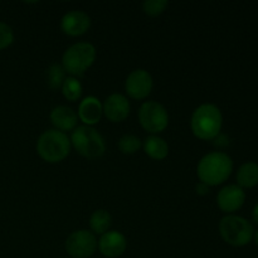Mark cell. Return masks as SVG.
<instances>
[{"instance_id": "1", "label": "cell", "mask_w": 258, "mask_h": 258, "mask_svg": "<svg viewBox=\"0 0 258 258\" xmlns=\"http://www.w3.org/2000/svg\"><path fill=\"white\" fill-rule=\"evenodd\" d=\"M233 171V161L231 156L222 151H212L199 160L197 175L199 181L208 186H216L224 183Z\"/></svg>"}, {"instance_id": "2", "label": "cell", "mask_w": 258, "mask_h": 258, "mask_svg": "<svg viewBox=\"0 0 258 258\" xmlns=\"http://www.w3.org/2000/svg\"><path fill=\"white\" fill-rule=\"evenodd\" d=\"M223 116L218 106L203 103L194 110L190 118V127L194 136L201 140H214L221 134Z\"/></svg>"}, {"instance_id": "3", "label": "cell", "mask_w": 258, "mask_h": 258, "mask_svg": "<svg viewBox=\"0 0 258 258\" xmlns=\"http://www.w3.org/2000/svg\"><path fill=\"white\" fill-rule=\"evenodd\" d=\"M37 153L44 161L60 163L71 153V140L67 134L55 128L45 130L37 140Z\"/></svg>"}, {"instance_id": "4", "label": "cell", "mask_w": 258, "mask_h": 258, "mask_svg": "<svg viewBox=\"0 0 258 258\" xmlns=\"http://www.w3.org/2000/svg\"><path fill=\"white\" fill-rule=\"evenodd\" d=\"M71 145L80 155L87 159H98L106 151V143L103 136L92 126L81 125L72 131Z\"/></svg>"}, {"instance_id": "5", "label": "cell", "mask_w": 258, "mask_h": 258, "mask_svg": "<svg viewBox=\"0 0 258 258\" xmlns=\"http://www.w3.org/2000/svg\"><path fill=\"white\" fill-rule=\"evenodd\" d=\"M219 234L229 246L243 247L253 239L254 229L251 222L243 217L228 214L219 222Z\"/></svg>"}, {"instance_id": "6", "label": "cell", "mask_w": 258, "mask_h": 258, "mask_svg": "<svg viewBox=\"0 0 258 258\" xmlns=\"http://www.w3.org/2000/svg\"><path fill=\"white\" fill-rule=\"evenodd\" d=\"M96 55H97L96 48L91 43H75L63 53L62 67L73 77L81 76L95 63Z\"/></svg>"}, {"instance_id": "7", "label": "cell", "mask_w": 258, "mask_h": 258, "mask_svg": "<svg viewBox=\"0 0 258 258\" xmlns=\"http://www.w3.org/2000/svg\"><path fill=\"white\" fill-rule=\"evenodd\" d=\"M141 127L151 135L160 134L168 127L169 113L161 103L156 101H146L141 105L138 113Z\"/></svg>"}, {"instance_id": "8", "label": "cell", "mask_w": 258, "mask_h": 258, "mask_svg": "<svg viewBox=\"0 0 258 258\" xmlns=\"http://www.w3.org/2000/svg\"><path fill=\"white\" fill-rule=\"evenodd\" d=\"M97 247L98 241L95 233L87 229L72 232L64 243L66 252L71 258H90L97 251Z\"/></svg>"}, {"instance_id": "9", "label": "cell", "mask_w": 258, "mask_h": 258, "mask_svg": "<svg viewBox=\"0 0 258 258\" xmlns=\"http://www.w3.org/2000/svg\"><path fill=\"white\" fill-rule=\"evenodd\" d=\"M153 77L145 70H134L125 81V91L134 100H144L153 90Z\"/></svg>"}, {"instance_id": "10", "label": "cell", "mask_w": 258, "mask_h": 258, "mask_svg": "<svg viewBox=\"0 0 258 258\" xmlns=\"http://www.w3.org/2000/svg\"><path fill=\"white\" fill-rule=\"evenodd\" d=\"M246 201L244 190L237 184H229L222 188L217 194V206L224 213H233L243 206Z\"/></svg>"}, {"instance_id": "11", "label": "cell", "mask_w": 258, "mask_h": 258, "mask_svg": "<svg viewBox=\"0 0 258 258\" xmlns=\"http://www.w3.org/2000/svg\"><path fill=\"white\" fill-rule=\"evenodd\" d=\"M91 28V18L83 10H71L60 19V29L70 37H80Z\"/></svg>"}, {"instance_id": "12", "label": "cell", "mask_w": 258, "mask_h": 258, "mask_svg": "<svg viewBox=\"0 0 258 258\" xmlns=\"http://www.w3.org/2000/svg\"><path fill=\"white\" fill-rule=\"evenodd\" d=\"M103 115L111 122H122L130 115L131 106L127 97L121 93H112L102 103Z\"/></svg>"}, {"instance_id": "13", "label": "cell", "mask_w": 258, "mask_h": 258, "mask_svg": "<svg viewBox=\"0 0 258 258\" xmlns=\"http://www.w3.org/2000/svg\"><path fill=\"white\" fill-rule=\"evenodd\" d=\"M98 251L107 258H117L125 253L127 248L126 237L118 231H108L98 239Z\"/></svg>"}, {"instance_id": "14", "label": "cell", "mask_w": 258, "mask_h": 258, "mask_svg": "<svg viewBox=\"0 0 258 258\" xmlns=\"http://www.w3.org/2000/svg\"><path fill=\"white\" fill-rule=\"evenodd\" d=\"M103 107L101 101L95 96H87L83 98L78 106V118L86 126H93L102 118Z\"/></svg>"}, {"instance_id": "15", "label": "cell", "mask_w": 258, "mask_h": 258, "mask_svg": "<svg viewBox=\"0 0 258 258\" xmlns=\"http://www.w3.org/2000/svg\"><path fill=\"white\" fill-rule=\"evenodd\" d=\"M50 122L55 130L67 133L73 131L78 125V116L75 111L68 106H57L50 111Z\"/></svg>"}, {"instance_id": "16", "label": "cell", "mask_w": 258, "mask_h": 258, "mask_svg": "<svg viewBox=\"0 0 258 258\" xmlns=\"http://www.w3.org/2000/svg\"><path fill=\"white\" fill-rule=\"evenodd\" d=\"M143 146L146 155L154 160H164L169 155L168 143L158 135L148 136L144 141Z\"/></svg>"}, {"instance_id": "17", "label": "cell", "mask_w": 258, "mask_h": 258, "mask_svg": "<svg viewBox=\"0 0 258 258\" xmlns=\"http://www.w3.org/2000/svg\"><path fill=\"white\" fill-rule=\"evenodd\" d=\"M237 185L243 188H254L258 185V164L248 161L239 166L237 171Z\"/></svg>"}, {"instance_id": "18", "label": "cell", "mask_w": 258, "mask_h": 258, "mask_svg": "<svg viewBox=\"0 0 258 258\" xmlns=\"http://www.w3.org/2000/svg\"><path fill=\"white\" fill-rule=\"evenodd\" d=\"M112 224V217L106 209H97L91 214L90 227L92 229V233L95 234H105L110 231V227Z\"/></svg>"}, {"instance_id": "19", "label": "cell", "mask_w": 258, "mask_h": 258, "mask_svg": "<svg viewBox=\"0 0 258 258\" xmlns=\"http://www.w3.org/2000/svg\"><path fill=\"white\" fill-rule=\"evenodd\" d=\"M60 90H62V93L63 96H64L66 100L71 101V102H75V101L80 100L83 92V87L81 81L78 80V78L73 77V76L66 77Z\"/></svg>"}, {"instance_id": "20", "label": "cell", "mask_w": 258, "mask_h": 258, "mask_svg": "<svg viewBox=\"0 0 258 258\" xmlns=\"http://www.w3.org/2000/svg\"><path fill=\"white\" fill-rule=\"evenodd\" d=\"M66 71L62 64H52L47 70V83L48 87L53 91L62 88L63 82L66 80Z\"/></svg>"}, {"instance_id": "21", "label": "cell", "mask_w": 258, "mask_h": 258, "mask_svg": "<svg viewBox=\"0 0 258 258\" xmlns=\"http://www.w3.org/2000/svg\"><path fill=\"white\" fill-rule=\"evenodd\" d=\"M117 145L121 153L126 154V155H131V154H135L141 148L143 144H141V140L136 135L126 134V135L121 136Z\"/></svg>"}, {"instance_id": "22", "label": "cell", "mask_w": 258, "mask_h": 258, "mask_svg": "<svg viewBox=\"0 0 258 258\" xmlns=\"http://www.w3.org/2000/svg\"><path fill=\"white\" fill-rule=\"evenodd\" d=\"M169 3L166 0H145L143 3V10L146 15L158 17L163 14Z\"/></svg>"}, {"instance_id": "23", "label": "cell", "mask_w": 258, "mask_h": 258, "mask_svg": "<svg viewBox=\"0 0 258 258\" xmlns=\"http://www.w3.org/2000/svg\"><path fill=\"white\" fill-rule=\"evenodd\" d=\"M14 42V32L7 23L0 22V50L10 47Z\"/></svg>"}, {"instance_id": "24", "label": "cell", "mask_w": 258, "mask_h": 258, "mask_svg": "<svg viewBox=\"0 0 258 258\" xmlns=\"http://www.w3.org/2000/svg\"><path fill=\"white\" fill-rule=\"evenodd\" d=\"M209 188H211V186H208L207 184L202 183V181H198V183L196 184V191L198 196H207L209 191Z\"/></svg>"}, {"instance_id": "25", "label": "cell", "mask_w": 258, "mask_h": 258, "mask_svg": "<svg viewBox=\"0 0 258 258\" xmlns=\"http://www.w3.org/2000/svg\"><path fill=\"white\" fill-rule=\"evenodd\" d=\"M252 218H253L254 223L258 224V203L254 206L253 212H252Z\"/></svg>"}, {"instance_id": "26", "label": "cell", "mask_w": 258, "mask_h": 258, "mask_svg": "<svg viewBox=\"0 0 258 258\" xmlns=\"http://www.w3.org/2000/svg\"><path fill=\"white\" fill-rule=\"evenodd\" d=\"M254 242H256V244H257V247H258V229L256 232H254Z\"/></svg>"}]
</instances>
